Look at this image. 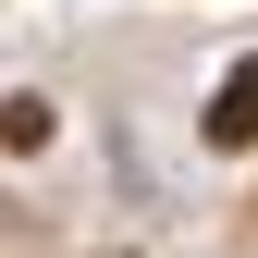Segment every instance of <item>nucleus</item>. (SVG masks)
Segmentation results:
<instances>
[{
  "label": "nucleus",
  "mask_w": 258,
  "mask_h": 258,
  "mask_svg": "<svg viewBox=\"0 0 258 258\" xmlns=\"http://www.w3.org/2000/svg\"><path fill=\"white\" fill-rule=\"evenodd\" d=\"M209 136H221V148H234V136H258V61H246L234 86H221V111H209Z\"/></svg>",
  "instance_id": "nucleus-1"
}]
</instances>
